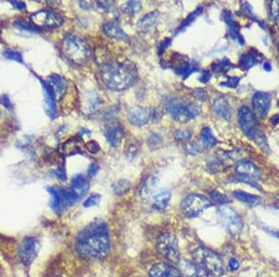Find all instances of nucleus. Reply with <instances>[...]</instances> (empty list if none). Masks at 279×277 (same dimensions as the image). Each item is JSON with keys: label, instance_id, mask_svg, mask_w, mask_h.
<instances>
[{"label": "nucleus", "instance_id": "a211bd4d", "mask_svg": "<svg viewBox=\"0 0 279 277\" xmlns=\"http://www.w3.org/2000/svg\"><path fill=\"white\" fill-rule=\"evenodd\" d=\"M151 117H152V113L148 108L137 106L130 109L128 119L130 123L133 125L143 126L148 122Z\"/></svg>", "mask_w": 279, "mask_h": 277}, {"label": "nucleus", "instance_id": "7ed1b4c3", "mask_svg": "<svg viewBox=\"0 0 279 277\" xmlns=\"http://www.w3.org/2000/svg\"><path fill=\"white\" fill-rule=\"evenodd\" d=\"M62 51L64 56L76 64L86 63L90 55L87 41L73 33L65 35L62 42Z\"/></svg>", "mask_w": 279, "mask_h": 277}, {"label": "nucleus", "instance_id": "1a4fd4ad", "mask_svg": "<svg viewBox=\"0 0 279 277\" xmlns=\"http://www.w3.org/2000/svg\"><path fill=\"white\" fill-rule=\"evenodd\" d=\"M218 218L222 226L229 234L233 236L240 234L244 224L240 216L234 208L228 205L221 206L218 209Z\"/></svg>", "mask_w": 279, "mask_h": 277}, {"label": "nucleus", "instance_id": "5701e85b", "mask_svg": "<svg viewBox=\"0 0 279 277\" xmlns=\"http://www.w3.org/2000/svg\"><path fill=\"white\" fill-rule=\"evenodd\" d=\"M104 32L108 38L119 40V41H128L129 37L125 33L122 28L119 25H116L114 23H106L103 27Z\"/></svg>", "mask_w": 279, "mask_h": 277}, {"label": "nucleus", "instance_id": "bf43d9fd", "mask_svg": "<svg viewBox=\"0 0 279 277\" xmlns=\"http://www.w3.org/2000/svg\"><path fill=\"white\" fill-rule=\"evenodd\" d=\"M277 51H278V54H279V40H278V43H277Z\"/></svg>", "mask_w": 279, "mask_h": 277}, {"label": "nucleus", "instance_id": "f257e3e1", "mask_svg": "<svg viewBox=\"0 0 279 277\" xmlns=\"http://www.w3.org/2000/svg\"><path fill=\"white\" fill-rule=\"evenodd\" d=\"M74 248L79 257L86 260L100 261L107 258L111 240L106 221L96 220L85 227L75 238Z\"/></svg>", "mask_w": 279, "mask_h": 277}, {"label": "nucleus", "instance_id": "473e14b6", "mask_svg": "<svg viewBox=\"0 0 279 277\" xmlns=\"http://www.w3.org/2000/svg\"><path fill=\"white\" fill-rule=\"evenodd\" d=\"M202 11H203L202 7H199L195 12H193L191 14H189L188 17L181 23V25H180V27L178 28V30L176 31V33H180V32L183 31L187 26H189L195 20L197 19V17L199 16L200 13H202Z\"/></svg>", "mask_w": 279, "mask_h": 277}, {"label": "nucleus", "instance_id": "6e6552de", "mask_svg": "<svg viewBox=\"0 0 279 277\" xmlns=\"http://www.w3.org/2000/svg\"><path fill=\"white\" fill-rule=\"evenodd\" d=\"M212 205V201L202 194L193 193L186 196L180 203V211L188 219L197 218Z\"/></svg>", "mask_w": 279, "mask_h": 277}, {"label": "nucleus", "instance_id": "412c9836", "mask_svg": "<svg viewBox=\"0 0 279 277\" xmlns=\"http://www.w3.org/2000/svg\"><path fill=\"white\" fill-rule=\"evenodd\" d=\"M212 109L219 117L223 120H230L232 118V110L230 107L229 102L224 97H218L212 104Z\"/></svg>", "mask_w": 279, "mask_h": 277}, {"label": "nucleus", "instance_id": "4468645a", "mask_svg": "<svg viewBox=\"0 0 279 277\" xmlns=\"http://www.w3.org/2000/svg\"><path fill=\"white\" fill-rule=\"evenodd\" d=\"M236 176L247 178L253 181L259 180L261 176L260 170L249 161H239L236 164Z\"/></svg>", "mask_w": 279, "mask_h": 277}, {"label": "nucleus", "instance_id": "dca6fc26", "mask_svg": "<svg viewBox=\"0 0 279 277\" xmlns=\"http://www.w3.org/2000/svg\"><path fill=\"white\" fill-rule=\"evenodd\" d=\"M43 89L44 100H45V111L53 119L56 115V96L49 82L38 78Z\"/></svg>", "mask_w": 279, "mask_h": 277}, {"label": "nucleus", "instance_id": "13d9d810", "mask_svg": "<svg viewBox=\"0 0 279 277\" xmlns=\"http://www.w3.org/2000/svg\"><path fill=\"white\" fill-rule=\"evenodd\" d=\"M50 277H63L62 276V275H59V274H53V275H51V276Z\"/></svg>", "mask_w": 279, "mask_h": 277}, {"label": "nucleus", "instance_id": "4d7b16f0", "mask_svg": "<svg viewBox=\"0 0 279 277\" xmlns=\"http://www.w3.org/2000/svg\"><path fill=\"white\" fill-rule=\"evenodd\" d=\"M263 68L267 72H270L272 70V65H271V63H269V62H265L264 64H263Z\"/></svg>", "mask_w": 279, "mask_h": 277}, {"label": "nucleus", "instance_id": "f8f14e48", "mask_svg": "<svg viewBox=\"0 0 279 277\" xmlns=\"http://www.w3.org/2000/svg\"><path fill=\"white\" fill-rule=\"evenodd\" d=\"M33 24L39 29H54L60 27L63 23V18L59 14L51 10H40L31 15Z\"/></svg>", "mask_w": 279, "mask_h": 277}, {"label": "nucleus", "instance_id": "9b49d317", "mask_svg": "<svg viewBox=\"0 0 279 277\" xmlns=\"http://www.w3.org/2000/svg\"><path fill=\"white\" fill-rule=\"evenodd\" d=\"M238 123L242 132L250 139H254L260 132L256 115L247 105H242L238 109Z\"/></svg>", "mask_w": 279, "mask_h": 277}, {"label": "nucleus", "instance_id": "9d476101", "mask_svg": "<svg viewBox=\"0 0 279 277\" xmlns=\"http://www.w3.org/2000/svg\"><path fill=\"white\" fill-rule=\"evenodd\" d=\"M39 242L34 236H27L21 241L17 249V258L22 264L29 267L37 258L39 251Z\"/></svg>", "mask_w": 279, "mask_h": 277}, {"label": "nucleus", "instance_id": "393cba45", "mask_svg": "<svg viewBox=\"0 0 279 277\" xmlns=\"http://www.w3.org/2000/svg\"><path fill=\"white\" fill-rule=\"evenodd\" d=\"M71 185H72V189L77 193L79 198L86 195L89 189V182L87 177L82 174L75 175L72 179Z\"/></svg>", "mask_w": 279, "mask_h": 277}, {"label": "nucleus", "instance_id": "ea45409f", "mask_svg": "<svg viewBox=\"0 0 279 277\" xmlns=\"http://www.w3.org/2000/svg\"><path fill=\"white\" fill-rule=\"evenodd\" d=\"M185 151L190 155H199L202 152V147L197 142L188 143L185 146Z\"/></svg>", "mask_w": 279, "mask_h": 277}, {"label": "nucleus", "instance_id": "a878e982", "mask_svg": "<svg viewBox=\"0 0 279 277\" xmlns=\"http://www.w3.org/2000/svg\"><path fill=\"white\" fill-rule=\"evenodd\" d=\"M233 196L236 198L237 201H241L245 204H248L249 206H257L260 203V197L255 194L248 193L243 190H235L233 191Z\"/></svg>", "mask_w": 279, "mask_h": 277}, {"label": "nucleus", "instance_id": "c9c22d12", "mask_svg": "<svg viewBox=\"0 0 279 277\" xmlns=\"http://www.w3.org/2000/svg\"><path fill=\"white\" fill-rule=\"evenodd\" d=\"M3 56L8 60L11 61H15L19 63H24V59L23 55L21 52H19L17 50H11V49H7L3 51Z\"/></svg>", "mask_w": 279, "mask_h": 277}, {"label": "nucleus", "instance_id": "f3484780", "mask_svg": "<svg viewBox=\"0 0 279 277\" xmlns=\"http://www.w3.org/2000/svg\"><path fill=\"white\" fill-rule=\"evenodd\" d=\"M105 135L112 147L117 148L121 144L124 136V131L119 122L112 121L105 128Z\"/></svg>", "mask_w": 279, "mask_h": 277}, {"label": "nucleus", "instance_id": "8fccbe9b", "mask_svg": "<svg viewBox=\"0 0 279 277\" xmlns=\"http://www.w3.org/2000/svg\"><path fill=\"white\" fill-rule=\"evenodd\" d=\"M87 149L91 153H97L100 151V146L96 141H90L87 144Z\"/></svg>", "mask_w": 279, "mask_h": 277}, {"label": "nucleus", "instance_id": "bb28decb", "mask_svg": "<svg viewBox=\"0 0 279 277\" xmlns=\"http://www.w3.org/2000/svg\"><path fill=\"white\" fill-rule=\"evenodd\" d=\"M171 193L168 189H161L156 192L153 199H154V208L156 210H164L167 207L168 202L170 201Z\"/></svg>", "mask_w": 279, "mask_h": 277}, {"label": "nucleus", "instance_id": "c03bdc74", "mask_svg": "<svg viewBox=\"0 0 279 277\" xmlns=\"http://www.w3.org/2000/svg\"><path fill=\"white\" fill-rule=\"evenodd\" d=\"M193 95H194V97L196 99L202 101V102H204V101L208 99V94L203 89H196V90H194L193 91Z\"/></svg>", "mask_w": 279, "mask_h": 277}, {"label": "nucleus", "instance_id": "7c9ffc66", "mask_svg": "<svg viewBox=\"0 0 279 277\" xmlns=\"http://www.w3.org/2000/svg\"><path fill=\"white\" fill-rule=\"evenodd\" d=\"M239 61H240L242 67L248 70L254 66L255 64L258 62V59L252 53L247 52V53L242 54Z\"/></svg>", "mask_w": 279, "mask_h": 277}, {"label": "nucleus", "instance_id": "603ef678", "mask_svg": "<svg viewBox=\"0 0 279 277\" xmlns=\"http://www.w3.org/2000/svg\"><path fill=\"white\" fill-rule=\"evenodd\" d=\"M210 79H211V73L207 70H204L199 78V82L203 84H207L210 81Z\"/></svg>", "mask_w": 279, "mask_h": 277}, {"label": "nucleus", "instance_id": "09e8293b", "mask_svg": "<svg viewBox=\"0 0 279 277\" xmlns=\"http://www.w3.org/2000/svg\"><path fill=\"white\" fill-rule=\"evenodd\" d=\"M0 103L4 106V107L8 108V109H12L13 108V104H12V101L9 98L8 95H2L0 97Z\"/></svg>", "mask_w": 279, "mask_h": 277}, {"label": "nucleus", "instance_id": "6e6d98bb", "mask_svg": "<svg viewBox=\"0 0 279 277\" xmlns=\"http://www.w3.org/2000/svg\"><path fill=\"white\" fill-rule=\"evenodd\" d=\"M271 122L273 123V125H277L279 123V114H275L273 118L271 119Z\"/></svg>", "mask_w": 279, "mask_h": 277}, {"label": "nucleus", "instance_id": "a19ab883", "mask_svg": "<svg viewBox=\"0 0 279 277\" xmlns=\"http://www.w3.org/2000/svg\"><path fill=\"white\" fill-rule=\"evenodd\" d=\"M240 82V78L238 77H228L225 82H221V86L226 88L235 89L238 86Z\"/></svg>", "mask_w": 279, "mask_h": 277}, {"label": "nucleus", "instance_id": "cd10ccee", "mask_svg": "<svg viewBox=\"0 0 279 277\" xmlns=\"http://www.w3.org/2000/svg\"><path fill=\"white\" fill-rule=\"evenodd\" d=\"M200 138H201L203 145L207 148H211L217 144V139L214 136L210 127L202 128V130L200 132Z\"/></svg>", "mask_w": 279, "mask_h": 277}, {"label": "nucleus", "instance_id": "0eeeda50", "mask_svg": "<svg viewBox=\"0 0 279 277\" xmlns=\"http://www.w3.org/2000/svg\"><path fill=\"white\" fill-rule=\"evenodd\" d=\"M156 249L169 263H179L180 249L176 235L171 233H162L156 240Z\"/></svg>", "mask_w": 279, "mask_h": 277}, {"label": "nucleus", "instance_id": "052dcab7", "mask_svg": "<svg viewBox=\"0 0 279 277\" xmlns=\"http://www.w3.org/2000/svg\"><path fill=\"white\" fill-rule=\"evenodd\" d=\"M278 200H279V196H278Z\"/></svg>", "mask_w": 279, "mask_h": 277}, {"label": "nucleus", "instance_id": "ddd939ff", "mask_svg": "<svg viewBox=\"0 0 279 277\" xmlns=\"http://www.w3.org/2000/svg\"><path fill=\"white\" fill-rule=\"evenodd\" d=\"M149 277H183L180 269L172 263L161 261L153 265L149 271Z\"/></svg>", "mask_w": 279, "mask_h": 277}, {"label": "nucleus", "instance_id": "6ab92c4d", "mask_svg": "<svg viewBox=\"0 0 279 277\" xmlns=\"http://www.w3.org/2000/svg\"><path fill=\"white\" fill-rule=\"evenodd\" d=\"M180 271L183 277H209L208 272L205 271L196 262L184 259L179 262Z\"/></svg>", "mask_w": 279, "mask_h": 277}, {"label": "nucleus", "instance_id": "423d86ee", "mask_svg": "<svg viewBox=\"0 0 279 277\" xmlns=\"http://www.w3.org/2000/svg\"><path fill=\"white\" fill-rule=\"evenodd\" d=\"M47 190L50 196V206L57 215H62L80 199L72 188L52 186L47 188Z\"/></svg>", "mask_w": 279, "mask_h": 277}, {"label": "nucleus", "instance_id": "5fc2aeb1", "mask_svg": "<svg viewBox=\"0 0 279 277\" xmlns=\"http://www.w3.org/2000/svg\"><path fill=\"white\" fill-rule=\"evenodd\" d=\"M267 233L273 235V237L279 239V230H273V229H268Z\"/></svg>", "mask_w": 279, "mask_h": 277}, {"label": "nucleus", "instance_id": "de8ad7c7", "mask_svg": "<svg viewBox=\"0 0 279 277\" xmlns=\"http://www.w3.org/2000/svg\"><path fill=\"white\" fill-rule=\"evenodd\" d=\"M99 171V165L97 164H89L88 168H87V176L88 177H93L95 176Z\"/></svg>", "mask_w": 279, "mask_h": 277}, {"label": "nucleus", "instance_id": "49530a36", "mask_svg": "<svg viewBox=\"0 0 279 277\" xmlns=\"http://www.w3.org/2000/svg\"><path fill=\"white\" fill-rule=\"evenodd\" d=\"M170 43H171V39H170V38H166V39H164V40L162 41L161 43L158 45V47H157L158 53H159V54L163 53V52H164V50L167 49V47L169 46Z\"/></svg>", "mask_w": 279, "mask_h": 277}, {"label": "nucleus", "instance_id": "a18cd8bd", "mask_svg": "<svg viewBox=\"0 0 279 277\" xmlns=\"http://www.w3.org/2000/svg\"><path fill=\"white\" fill-rule=\"evenodd\" d=\"M240 267V262L236 259V258H231L228 262V269L231 271H236L239 269Z\"/></svg>", "mask_w": 279, "mask_h": 277}, {"label": "nucleus", "instance_id": "72a5a7b5", "mask_svg": "<svg viewBox=\"0 0 279 277\" xmlns=\"http://www.w3.org/2000/svg\"><path fill=\"white\" fill-rule=\"evenodd\" d=\"M14 26L21 31L30 32V33L40 32V29L37 26L33 24H28L23 20H17L16 22H14Z\"/></svg>", "mask_w": 279, "mask_h": 277}, {"label": "nucleus", "instance_id": "2f4dec72", "mask_svg": "<svg viewBox=\"0 0 279 277\" xmlns=\"http://www.w3.org/2000/svg\"><path fill=\"white\" fill-rule=\"evenodd\" d=\"M130 189V182L127 179H120L116 182L114 185L113 189L115 194L117 195H123L125 193H127Z\"/></svg>", "mask_w": 279, "mask_h": 277}, {"label": "nucleus", "instance_id": "f03ea898", "mask_svg": "<svg viewBox=\"0 0 279 277\" xmlns=\"http://www.w3.org/2000/svg\"><path fill=\"white\" fill-rule=\"evenodd\" d=\"M97 63L103 82L112 91L122 92L136 82V67L127 59H118L109 53H98Z\"/></svg>", "mask_w": 279, "mask_h": 277}, {"label": "nucleus", "instance_id": "79ce46f5", "mask_svg": "<svg viewBox=\"0 0 279 277\" xmlns=\"http://www.w3.org/2000/svg\"><path fill=\"white\" fill-rule=\"evenodd\" d=\"M52 174H53V176H55L56 178H58L59 180H61L62 182L66 181V179H67L66 171H65L63 164L59 165L55 170L52 171Z\"/></svg>", "mask_w": 279, "mask_h": 277}, {"label": "nucleus", "instance_id": "b1692460", "mask_svg": "<svg viewBox=\"0 0 279 277\" xmlns=\"http://www.w3.org/2000/svg\"><path fill=\"white\" fill-rule=\"evenodd\" d=\"M157 182H158V179L155 176H148L143 181V185L141 186V189L139 190L140 196L143 201H149L152 198Z\"/></svg>", "mask_w": 279, "mask_h": 277}, {"label": "nucleus", "instance_id": "3c124183", "mask_svg": "<svg viewBox=\"0 0 279 277\" xmlns=\"http://www.w3.org/2000/svg\"><path fill=\"white\" fill-rule=\"evenodd\" d=\"M11 4L13 5L14 9L18 11H25L26 9V4L23 1H11Z\"/></svg>", "mask_w": 279, "mask_h": 277}, {"label": "nucleus", "instance_id": "f704fd0d", "mask_svg": "<svg viewBox=\"0 0 279 277\" xmlns=\"http://www.w3.org/2000/svg\"><path fill=\"white\" fill-rule=\"evenodd\" d=\"M142 3L139 1H129L122 6V11L127 14H134L142 10Z\"/></svg>", "mask_w": 279, "mask_h": 277}, {"label": "nucleus", "instance_id": "aec40b11", "mask_svg": "<svg viewBox=\"0 0 279 277\" xmlns=\"http://www.w3.org/2000/svg\"><path fill=\"white\" fill-rule=\"evenodd\" d=\"M222 19L227 24L228 28H229V36L233 39H235L236 41H238V43L240 45L245 44V40L240 33V28L239 25L236 23L235 20L233 19L231 13L228 11H224L222 15Z\"/></svg>", "mask_w": 279, "mask_h": 277}, {"label": "nucleus", "instance_id": "37998d69", "mask_svg": "<svg viewBox=\"0 0 279 277\" xmlns=\"http://www.w3.org/2000/svg\"><path fill=\"white\" fill-rule=\"evenodd\" d=\"M100 201H101V195L100 194H91V195L87 197L83 204H84V207H92L95 205H98Z\"/></svg>", "mask_w": 279, "mask_h": 277}, {"label": "nucleus", "instance_id": "4be33fe9", "mask_svg": "<svg viewBox=\"0 0 279 277\" xmlns=\"http://www.w3.org/2000/svg\"><path fill=\"white\" fill-rule=\"evenodd\" d=\"M49 80H50V86L53 90L56 97H58V98L62 97L68 87L67 81L62 76L57 75V74L50 75Z\"/></svg>", "mask_w": 279, "mask_h": 277}, {"label": "nucleus", "instance_id": "2eb2a0df", "mask_svg": "<svg viewBox=\"0 0 279 277\" xmlns=\"http://www.w3.org/2000/svg\"><path fill=\"white\" fill-rule=\"evenodd\" d=\"M271 104H272V97L268 93L256 92L252 96L253 108L261 118L266 117L267 114L271 108Z\"/></svg>", "mask_w": 279, "mask_h": 277}, {"label": "nucleus", "instance_id": "c85d7f7f", "mask_svg": "<svg viewBox=\"0 0 279 277\" xmlns=\"http://www.w3.org/2000/svg\"><path fill=\"white\" fill-rule=\"evenodd\" d=\"M157 18H158L157 12H152V13H147L143 16L142 19L139 21L138 26L141 29H148L151 26L155 25Z\"/></svg>", "mask_w": 279, "mask_h": 277}, {"label": "nucleus", "instance_id": "39448f33", "mask_svg": "<svg viewBox=\"0 0 279 277\" xmlns=\"http://www.w3.org/2000/svg\"><path fill=\"white\" fill-rule=\"evenodd\" d=\"M167 112L174 120L186 122L196 119L201 114V108L193 102L183 101L178 97H168L166 99Z\"/></svg>", "mask_w": 279, "mask_h": 277}, {"label": "nucleus", "instance_id": "20e7f679", "mask_svg": "<svg viewBox=\"0 0 279 277\" xmlns=\"http://www.w3.org/2000/svg\"><path fill=\"white\" fill-rule=\"evenodd\" d=\"M193 258L197 264L212 277H222L224 274L223 259L217 253L208 247L199 246L193 251Z\"/></svg>", "mask_w": 279, "mask_h": 277}, {"label": "nucleus", "instance_id": "e433bc0d", "mask_svg": "<svg viewBox=\"0 0 279 277\" xmlns=\"http://www.w3.org/2000/svg\"><path fill=\"white\" fill-rule=\"evenodd\" d=\"M210 197H211V201H215V202L221 203V204L227 203V202L231 201L229 197L224 195L223 193H220L217 190H211L210 192Z\"/></svg>", "mask_w": 279, "mask_h": 277}, {"label": "nucleus", "instance_id": "c756f323", "mask_svg": "<svg viewBox=\"0 0 279 277\" xmlns=\"http://www.w3.org/2000/svg\"><path fill=\"white\" fill-rule=\"evenodd\" d=\"M232 67V63L229 59L223 58L222 60H216L212 64V70L215 73H223L228 71Z\"/></svg>", "mask_w": 279, "mask_h": 277}, {"label": "nucleus", "instance_id": "4c0bfd02", "mask_svg": "<svg viewBox=\"0 0 279 277\" xmlns=\"http://www.w3.org/2000/svg\"><path fill=\"white\" fill-rule=\"evenodd\" d=\"M269 11L270 16L272 17L273 22L279 25V1H271L269 4Z\"/></svg>", "mask_w": 279, "mask_h": 277}, {"label": "nucleus", "instance_id": "864d4df0", "mask_svg": "<svg viewBox=\"0 0 279 277\" xmlns=\"http://www.w3.org/2000/svg\"><path fill=\"white\" fill-rule=\"evenodd\" d=\"M137 155V149L135 147L133 146H130V148L128 149L127 151V156L130 158V159H133Z\"/></svg>", "mask_w": 279, "mask_h": 277}, {"label": "nucleus", "instance_id": "58836bf2", "mask_svg": "<svg viewBox=\"0 0 279 277\" xmlns=\"http://www.w3.org/2000/svg\"><path fill=\"white\" fill-rule=\"evenodd\" d=\"M174 136L178 141H186L192 137V132L188 129H180L174 132Z\"/></svg>", "mask_w": 279, "mask_h": 277}]
</instances>
